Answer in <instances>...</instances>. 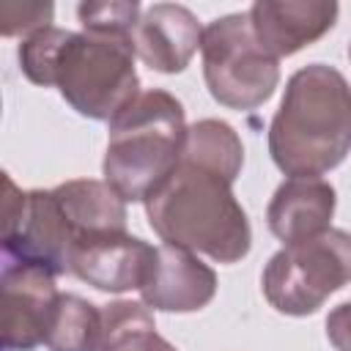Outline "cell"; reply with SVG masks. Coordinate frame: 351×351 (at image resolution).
Masks as SVG:
<instances>
[{
    "label": "cell",
    "mask_w": 351,
    "mask_h": 351,
    "mask_svg": "<svg viewBox=\"0 0 351 351\" xmlns=\"http://www.w3.org/2000/svg\"><path fill=\"white\" fill-rule=\"evenodd\" d=\"M22 74L41 88H58L63 101L82 118L112 121L137 93L134 38L74 33L66 27L38 30L19 44Z\"/></svg>",
    "instance_id": "obj_1"
},
{
    "label": "cell",
    "mask_w": 351,
    "mask_h": 351,
    "mask_svg": "<svg viewBox=\"0 0 351 351\" xmlns=\"http://www.w3.org/2000/svg\"><path fill=\"white\" fill-rule=\"evenodd\" d=\"M241 173L181 154L170 178L145 200L151 230L173 247L217 263H239L252 247L247 211L233 195Z\"/></svg>",
    "instance_id": "obj_2"
},
{
    "label": "cell",
    "mask_w": 351,
    "mask_h": 351,
    "mask_svg": "<svg viewBox=\"0 0 351 351\" xmlns=\"http://www.w3.org/2000/svg\"><path fill=\"white\" fill-rule=\"evenodd\" d=\"M351 154V85L326 63H310L285 82L269 123V156L288 178H321Z\"/></svg>",
    "instance_id": "obj_3"
},
{
    "label": "cell",
    "mask_w": 351,
    "mask_h": 351,
    "mask_svg": "<svg viewBox=\"0 0 351 351\" xmlns=\"http://www.w3.org/2000/svg\"><path fill=\"white\" fill-rule=\"evenodd\" d=\"M107 126L104 181L123 203H145L181 162L189 132L184 104L162 88L140 90Z\"/></svg>",
    "instance_id": "obj_4"
},
{
    "label": "cell",
    "mask_w": 351,
    "mask_h": 351,
    "mask_svg": "<svg viewBox=\"0 0 351 351\" xmlns=\"http://www.w3.org/2000/svg\"><path fill=\"white\" fill-rule=\"evenodd\" d=\"M351 282V233L329 228L313 239L282 244L261 271L266 302L282 315H313Z\"/></svg>",
    "instance_id": "obj_5"
},
{
    "label": "cell",
    "mask_w": 351,
    "mask_h": 351,
    "mask_svg": "<svg viewBox=\"0 0 351 351\" xmlns=\"http://www.w3.org/2000/svg\"><path fill=\"white\" fill-rule=\"evenodd\" d=\"M203 80L214 101L228 110H255L280 82V60L258 41L247 14H225L206 25Z\"/></svg>",
    "instance_id": "obj_6"
},
{
    "label": "cell",
    "mask_w": 351,
    "mask_h": 351,
    "mask_svg": "<svg viewBox=\"0 0 351 351\" xmlns=\"http://www.w3.org/2000/svg\"><path fill=\"white\" fill-rule=\"evenodd\" d=\"M3 258L11 263L38 266L55 277L69 274V255L77 239L55 192H22L11 176H3Z\"/></svg>",
    "instance_id": "obj_7"
},
{
    "label": "cell",
    "mask_w": 351,
    "mask_h": 351,
    "mask_svg": "<svg viewBox=\"0 0 351 351\" xmlns=\"http://www.w3.org/2000/svg\"><path fill=\"white\" fill-rule=\"evenodd\" d=\"M156 247L132 233H104L82 239L69 255V274L96 291L126 293L140 291L154 269Z\"/></svg>",
    "instance_id": "obj_8"
},
{
    "label": "cell",
    "mask_w": 351,
    "mask_h": 351,
    "mask_svg": "<svg viewBox=\"0 0 351 351\" xmlns=\"http://www.w3.org/2000/svg\"><path fill=\"white\" fill-rule=\"evenodd\" d=\"M3 351H33L44 346L49 313L58 299L55 274L25 266L3 263Z\"/></svg>",
    "instance_id": "obj_9"
},
{
    "label": "cell",
    "mask_w": 351,
    "mask_h": 351,
    "mask_svg": "<svg viewBox=\"0 0 351 351\" xmlns=\"http://www.w3.org/2000/svg\"><path fill=\"white\" fill-rule=\"evenodd\" d=\"M337 14L340 5L332 0H258L247 11L252 33L277 60L326 36Z\"/></svg>",
    "instance_id": "obj_10"
},
{
    "label": "cell",
    "mask_w": 351,
    "mask_h": 351,
    "mask_svg": "<svg viewBox=\"0 0 351 351\" xmlns=\"http://www.w3.org/2000/svg\"><path fill=\"white\" fill-rule=\"evenodd\" d=\"M217 296V271L195 252L173 244L156 247L148 282L140 302L159 313H197Z\"/></svg>",
    "instance_id": "obj_11"
},
{
    "label": "cell",
    "mask_w": 351,
    "mask_h": 351,
    "mask_svg": "<svg viewBox=\"0 0 351 351\" xmlns=\"http://www.w3.org/2000/svg\"><path fill=\"white\" fill-rule=\"evenodd\" d=\"M200 19L178 3H154L134 27L137 58L159 74H181L203 41Z\"/></svg>",
    "instance_id": "obj_12"
},
{
    "label": "cell",
    "mask_w": 351,
    "mask_h": 351,
    "mask_svg": "<svg viewBox=\"0 0 351 351\" xmlns=\"http://www.w3.org/2000/svg\"><path fill=\"white\" fill-rule=\"evenodd\" d=\"M337 192L324 178H285L269 206L266 225L282 244L313 239L332 228Z\"/></svg>",
    "instance_id": "obj_13"
},
{
    "label": "cell",
    "mask_w": 351,
    "mask_h": 351,
    "mask_svg": "<svg viewBox=\"0 0 351 351\" xmlns=\"http://www.w3.org/2000/svg\"><path fill=\"white\" fill-rule=\"evenodd\" d=\"M74 239H93L104 233H126V203L107 184L96 178H71L52 186Z\"/></svg>",
    "instance_id": "obj_14"
},
{
    "label": "cell",
    "mask_w": 351,
    "mask_h": 351,
    "mask_svg": "<svg viewBox=\"0 0 351 351\" xmlns=\"http://www.w3.org/2000/svg\"><path fill=\"white\" fill-rule=\"evenodd\" d=\"M96 351H176V346L156 332L151 307L118 299L101 307V337Z\"/></svg>",
    "instance_id": "obj_15"
},
{
    "label": "cell",
    "mask_w": 351,
    "mask_h": 351,
    "mask_svg": "<svg viewBox=\"0 0 351 351\" xmlns=\"http://www.w3.org/2000/svg\"><path fill=\"white\" fill-rule=\"evenodd\" d=\"M99 337L101 307L77 293H58L47 321L44 346L49 351H96Z\"/></svg>",
    "instance_id": "obj_16"
},
{
    "label": "cell",
    "mask_w": 351,
    "mask_h": 351,
    "mask_svg": "<svg viewBox=\"0 0 351 351\" xmlns=\"http://www.w3.org/2000/svg\"><path fill=\"white\" fill-rule=\"evenodd\" d=\"M143 16L137 0H110V3H80L77 19L85 33L126 36L134 38V27Z\"/></svg>",
    "instance_id": "obj_17"
},
{
    "label": "cell",
    "mask_w": 351,
    "mask_h": 351,
    "mask_svg": "<svg viewBox=\"0 0 351 351\" xmlns=\"http://www.w3.org/2000/svg\"><path fill=\"white\" fill-rule=\"evenodd\" d=\"M52 16H55V5L52 3H3L0 5V25H3V36H33L38 30L52 27Z\"/></svg>",
    "instance_id": "obj_18"
},
{
    "label": "cell",
    "mask_w": 351,
    "mask_h": 351,
    "mask_svg": "<svg viewBox=\"0 0 351 351\" xmlns=\"http://www.w3.org/2000/svg\"><path fill=\"white\" fill-rule=\"evenodd\" d=\"M326 340L335 351H351V302L337 304L326 315Z\"/></svg>",
    "instance_id": "obj_19"
},
{
    "label": "cell",
    "mask_w": 351,
    "mask_h": 351,
    "mask_svg": "<svg viewBox=\"0 0 351 351\" xmlns=\"http://www.w3.org/2000/svg\"><path fill=\"white\" fill-rule=\"evenodd\" d=\"M348 55H351V47H348Z\"/></svg>",
    "instance_id": "obj_20"
}]
</instances>
